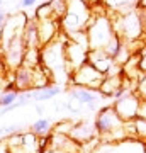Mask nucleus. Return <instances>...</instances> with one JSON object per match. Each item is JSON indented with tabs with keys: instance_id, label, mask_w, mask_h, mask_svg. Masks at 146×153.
I'll return each instance as SVG.
<instances>
[{
	"instance_id": "13",
	"label": "nucleus",
	"mask_w": 146,
	"mask_h": 153,
	"mask_svg": "<svg viewBox=\"0 0 146 153\" xmlns=\"http://www.w3.org/2000/svg\"><path fill=\"white\" fill-rule=\"evenodd\" d=\"M22 39H24V44H26V49L29 48H41V43H39V33H38V19L33 17L29 19L24 27V33H22Z\"/></svg>"
},
{
	"instance_id": "7",
	"label": "nucleus",
	"mask_w": 146,
	"mask_h": 153,
	"mask_svg": "<svg viewBox=\"0 0 146 153\" xmlns=\"http://www.w3.org/2000/svg\"><path fill=\"white\" fill-rule=\"evenodd\" d=\"M70 136L75 140L78 145H87V143L93 141L97 136V129H95V121L90 119H80L76 121L70 131Z\"/></svg>"
},
{
	"instance_id": "24",
	"label": "nucleus",
	"mask_w": 146,
	"mask_h": 153,
	"mask_svg": "<svg viewBox=\"0 0 146 153\" xmlns=\"http://www.w3.org/2000/svg\"><path fill=\"white\" fill-rule=\"evenodd\" d=\"M146 7V0H139V9H145Z\"/></svg>"
},
{
	"instance_id": "23",
	"label": "nucleus",
	"mask_w": 146,
	"mask_h": 153,
	"mask_svg": "<svg viewBox=\"0 0 146 153\" xmlns=\"http://www.w3.org/2000/svg\"><path fill=\"white\" fill-rule=\"evenodd\" d=\"M7 17H9V14H5L4 10H0V31L4 29V26H5V22H7Z\"/></svg>"
},
{
	"instance_id": "11",
	"label": "nucleus",
	"mask_w": 146,
	"mask_h": 153,
	"mask_svg": "<svg viewBox=\"0 0 146 153\" xmlns=\"http://www.w3.org/2000/svg\"><path fill=\"white\" fill-rule=\"evenodd\" d=\"M122 82H124V76H122V71L121 73H114V75H105L104 76L102 83L99 87V94L102 97H114V94L117 92L121 87H122Z\"/></svg>"
},
{
	"instance_id": "22",
	"label": "nucleus",
	"mask_w": 146,
	"mask_h": 153,
	"mask_svg": "<svg viewBox=\"0 0 146 153\" xmlns=\"http://www.w3.org/2000/svg\"><path fill=\"white\" fill-rule=\"evenodd\" d=\"M38 4V0H21L19 2V7L21 9H31L33 5H36Z\"/></svg>"
},
{
	"instance_id": "14",
	"label": "nucleus",
	"mask_w": 146,
	"mask_h": 153,
	"mask_svg": "<svg viewBox=\"0 0 146 153\" xmlns=\"http://www.w3.org/2000/svg\"><path fill=\"white\" fill-rule=\"evenodd\" d=\"M34 92V102H44V100H51L53 97L60 95L63 90H61L60 85H49V87L44 88H33Z\"/></svg>"
},
{
	"instance_id": "9",
	"label": "nucleus",
	"mask_w": 146,
	"mask_h": 153,
	"mask_svg": "<svg viewBox=\"0 0 146 153\" xmlns=\"http://www.w3.org/2000/svg\"><path fill=\"white\" fill-rule=\"evenodd\" d=\"M34 88V68L27 65H21L16 70L14 76V90L19 92H27Z\"/></svg>"
},
{
	"instance_id": "25",
	"label": "nucleus",
	"mask_w": 146,
	"mask_h": 153,
	"mask_svg": "<svg viewBox=\"0 0 146 153\" xmlns=\"http://www.w3.org/2000/svg\"><path fill=\"white\" fill-rule=\"evenodd\" d=\"M36 111H38V114H43V107H41V105H36Z\"/></svg>"
},
{
	"instance_id": "20",
	"label": "nucleus",
	"mask_w": 146,
	"mask_h": 153,
	"mask_svg": "<svg viewBox=\"0 0 146 153\" xmlns=\"http://www.w3.org/2000/svg\"><path fill=\"white\" fill-rule=\"evenodd\" d=\"M136 138H146V117H136L134 121Z\"/></svg>"
},
{
	"instance_id": "4",
	"label": "nucleus",
	"mask_w": 146,
	"mask_h": 153,
	"mask_svg": "<svg viewBox=\"0 0 146 153\" xmlns=\"http://www.w3.org/2000/svg\"><path fill=\"white\" fill-rule=\"evenodd\" d=\"M104 76L105 75H102L99 70H95L90 63H85V65H82L80 68H76L71 73L70 78H68V83L70 85H78V87L92 88V90H99Z\"/></svg>"
},
{
	"instance_id": "5",
	"label": "nucleus",
	"mask_w": 146,
	"mask_h": 153,
	"mask_svg": "<svg viewBox=\"0 0 146 153\" xmlns=\"http://www.w3.org/2000/svg\"><path fill=\"white\" fill-rule=\"evenodd\" d=\"M141 102H143V97H141L138 92H129L126 94L124 97L117 99L114 102V109L117 111V114L121 116L122 121H134L136 117H139V109H141Z\"/></svg>"
},
{
	"instance_id": "17",
	"label": "nucleus",
	"mask_w": 146,
	"mask_h": 153,
	"mask_svg": "<svg viewBox=\"0 0 146 153\" xmlns=\"http://www.w3.org/2000/svg\"><path fill=\"white\" fill-rule=\"evenodd\" d=\"M36 19L38 21H46V19H54V14H53V9H51V4H49V0L43 2V4H39L38 9H36Z\"/></svg>"
},
{
	"instance_id": "12",
	"label": "nucleus",
	"mask_w": 146,
	"mask_h": 153,
	"mask_svg": "<svg viewBox=\"0 0 146 153\" xmlns=\"http://www.w3.org/2000/svg\"><path fill=\"white\" fill-rule=\"evenodd\" d=\"M110 14H129L139 9V0H104Z\"/></svg>"
},
{
	"instance_id": "6",
	"label": "nucleus",
	"mask_w": 146,
	"mask_h": 153,
	"mask_svg": "<svg viewBox=\"0 0 146 153\" xmlns=\"http://www.w3.org/2000/svg\"><path fill=\"white\" fill-rule=\"evenodd\" d=\"M87 61H88L95 70L100 71L102 75H114V73H121V66L116 65L114 58H110L104 49H88Z\"/></svg>"
},
{
	"instance_id": "8",
	"label": "nucleus",
	"mask_w": 146,
	"mask_h": 153,
	"mask_svg": "<svg viewBox=\"0 0 146 153\" xmlns=\"http://www.w3.org/2000/svg\"><path fill=\"white\" fill-rule=\"evenodd\" d=\"M60 29H61V22L56 21V19L38 21V33H39V43H41V48L58 38V36H60Z\"/></svg>"
},
{
	"instance_id": "1",
	"label": "nucleus",
	"mask_w": 146,
	"mask_h": 153,
	"mask_svg": "<svg viewBox=\"0 0 146 153\" xmlns=\"http://www.w3.org/2000/svg\"><path fill=\"white\" fill-rule=\"evenodd\" d=\"M93 121H95L97 136L102 143H119L129 138L126 133V121L121 119L114 105H105L99 109Z\"/></svg>"
},
{
	"instance_id": "18",
	"label": "nucleus",
	"mask_w": 146,
	"mask_h": 153,
	"mask_svg": "<svg viewBox=\"0 0 146 153\" xmlns=\"http://www.w3.org/2000/svg\"><path fill=\"white\" fill-rule=\"evenodd\" d=\"M73 124L75 123L71 119H61V121H58V123L53 124V131L51 133H56V134H70Z\"/></svg>"
},
{
	"instance_id": "21",
	"label": "nucleus",
	"mask_w": 146,
	"mask_h": 153,
	"mask_svg": "<svg viewBox=\"0 0 146 153\" xmlns=\"http://www.w3.org/2000/svg\"><path fill=\"white\" fill-rule=\"evenodd\" d=\"M16 133H21V126L19 124H10V126H4L0 128V138H9Z\"/></svg>"
},
{
	"instance_id": "10",
	"label": "nucleus",
	"mask_w": 146,
	"mask_h": 153,
	"mask_svg": "<svg viewBox=\"0 0 146 153\" xmlns=\"http://www.w3.org/2000/svg\"><path fill=\"white\" fill-rule=\"evenodd\" d=\"M68 92H70V99H75V100H78L83 105L95 104L97 100L102 99L99 90H92V88H87V87H78V85H71L68 88Z\"/></svg>"
},
{
	"instance_id": "16",
	"label": "nucleus",
	"mask_w": 146,
	"mask_h": 153,
	"mask_svg": "<svg viewBox=\"0 0 146 153\" xmlns=\"http://www.w3.org/2000/svg\"><path fill=\"white\" fill-rule=\"evenodd\" d=\"M49 4H51V9H53L54 19L61 21L65 17L66 10H68V0H49Z\"/></svg>"
},
{
	"instance_id": "19",
	"label": "nucleus",
	"mask_w": 146,
	"mask_h": 153,
	"mask_svg": "<svg viewBox=\"0 0 146 153\" xmlns=\"http://www.w3.org/2000/svg\"><path fill=\"white\" fill-rule=\"evenodd\" d=\"M19 95H21L19 90H5V92H2V95H0V107L12 105L19 99Z\"/></svg>"
},
{
	"instance_id": "15",
	"label": "nucleus",
	"mask_w": 146,
	"mask_h": 153,
	"mask_svg": "<svg viewBox=\"0 0 146 153\" xmlns=\"http://www.w3.org/2000/svg\"><path fill=\"white\" fill-rule=\"evenodd\" d=\"M53 131V121L48 117H39L38 121H34L31 124V133H34L36 136H48Z\"/></svg>"
},
{
	"instance_id": "2",
	"label": "nucleus",
	"mask_w": 146,
	"mask_h": 153,
	"mask_svg": "<svg viewBox=\"0 0 146 153\" xmlns=\"http://www.w3.org/2000/svg\"><path fill=\"white\" fill-rule=\"evenodd\" d=\"M85 34L88 49H105V46L110 43V39L116 36L107 12L95 14L92 10V17L85 27Z\"/></svg>"
},
{
	"instance_id": "3",
	"label": "nucleus",
	"mask_w": 146,
	"mask_h": 153,
	"mask_svg": "<svg viewBox=\"0 0 146 153\" xmlns=\"http://www.w3.org/2000/svg\"><path fill=\"white\" fill-rule=\"evenodd\" d=\"M109 14V19L112 22L114 33L117 34L121 39H124L127 43H136L138 39L145 36L143 31V17H141V10L129 12V14Z\"/></svg>"
}]
</instances>
